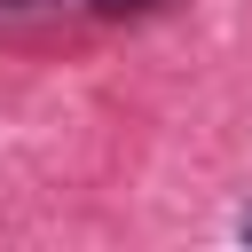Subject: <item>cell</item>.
<instances>
[{"mask_svg":"<svg viewBox=\"0 0 252 252\" xmlns=\"http://www.w3.org/2000/svg\"><path fill=\"white\" fill-rule=\"evenodd\" d=\"M94 16H134V8H158V0H87Z\"/></svg>","mask_w":252,"mask_h":252,"instance_id":"1","label":"cell"},{"mask_svg":"<svg viewBox=\"0 0 252 252\" xmlns=\"http://www.w3.org/2000/svg\"><path fill=\"white\" fill-rule=\"evenodd\" d=\"M244 244H252V205H244Z\"/></svg>","mask_w":252,"mask_h":252,"instance_id":"2","label":"cell"}]
</instances>
